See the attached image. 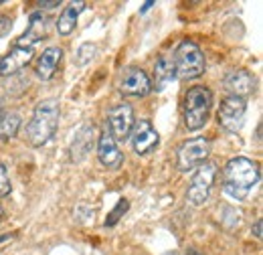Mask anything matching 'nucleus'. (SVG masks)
Instances as JSON below:
<instances>
[{
    "mask_svg": "<svg viewBox=\"0 0 263 255\" xmlns=\"http://www.w3.org/2000/svg\"><path fill=\"white\" fill-rule=\"evenodd\" d=\"M128 207H130V203H128L126 198H122V201L118 203V207H116V209L109 213V219H105V227H111V225L118 223L120 215H122V213H126V211H128Z\"/></svg>",
    "mask_w": 263,
    "mask_h": 255,
    "instance_id": "21",
    "label": "nucleus"
},
{
    "mask_svg": "<svg viewBox=\"0 0 263 255\" xmlns=\"http://www.w3.org/2000/svg\"><path fill=\"white\" fill-rule=\"evenodd\" d=\"M21 128V116L14 112H0V138L8 140L12 136H16Z\"/></svg>",
    "mask_w": 263,
    "mask_h": 255,
    "instance_id": "19",
    "label": "nucleus"
},
{
    "mask_svg": "<svg viewBox=\"0 0 263 255\" xmlns=\"http://www.w3.org/2000/svg\"><path fill=\"white\" fill-rule=\"evenodd\" d=\"M107 126L109 136L116 142H124L130 138V132L134 128V110L128 103H118L107 112Z\"/></svg>",
    "mask_w": 263,
    "mask_h": 255,
    "instance_id": "7",
    "label": "nucleus"
},
{
    "mask_svg": "<svg viewBox=\"0 0 263 255\" xmlns=\"http://www.w3.org/2000/svg\"><path fill=\"white\" fill-rule=\"evenodd\" d=\"M2 217H4V209L0 207V221H2Z\"/></svg>",
    "mask_w": 263,
    "mask_h": 255,
    "instance_id": "28",
    "label": "nucleus"
},
{
    "mask_svg": "<svg viewBox=\"0 0 263 255\" xmlns=\"http://www.w3.org/2000/svg\"><path fill=\"white\" fill-rule=\"evenodd\" d=\"M245 112H247L245 99L227 96L221 101V107H219V116H217L219 124L227 132H239L245 124Z\"/></svg>",
    "mask_w": 263,
    "mask_h": 255,
    "instance_id": "8",
    "label": "nucleus"
},
{
    "mask_svg": "<svg viewBox=\"0 0 263 255\" xmlns=\"http://www.w3.org/2000/svg\"><path fill=\"white\" fill-rule=\"evenodd\" d=\"M85 2H69L65 8H63V12H61V16H59V21H57V31L59 34H71V32L75 31V25H77V19H79V14L85 10Z\"/></svg>",
    "mask_w": 263,
    "mask_h": 255,
    "instance_id": "16",
    "label": "nucleus"
},
{
    "mask_svg": "<svg viewBox=\"0 0 263 255\" xmlns=\"http://www.w3.org/2000/svg\"><path fill=\"white\" fill-rule=\"evenodd\" d=\"M31 61H33V49L14 45V49H10L4 57H0V75H4V77L14 75Z\"/></svg>",
    "mask_w": 263,
    "mask_h": 255,
    "instance_id": "13",
    "label": "nucleus"
},
{
    "mask_svg": "<svg viewBox=\"0 0 263 255\" xmlns=\"http://www.w3.org/2000/svg\"><path fill=\"white\" fill-rule=\"evenodd\" d=\"M172 63L176 77L180 79H197L204 73V55L193 41H182L176 47L172 55Z\"/></svg>",
    "mask_w": 263,
    "mask_h": 255,
    "instance_id": "4",
    "label": "nucleus"
},
{
    "mask_svg": "<svg viewBox=\"0 0 263 255\" xmlns=\"http://www.w3.org/2000/svg\"><path fill=\"white\" fill-rule=\"evenodd\" d=\"M259 183V166L249 158H233L223 168V191L233 201H245Z\"/></svg>",
    "mask_w": 263,
    "mask_h": 255,
    "instance_id": "1",
    "label": "nucleus"
},
{
    "mask_svg": "<svg viewBox=\"0 0 263 255\" xmlns=\"http://www.w3.org/2000/svg\"><path fill=\"white\" fill-rule=\"evenodd\" d=\"M96 51H98V47H96V45H91V43L81 45V47H79V51H77V57H75L77 65H87L93 57H96Z\"/></svg>",
    "mask_w": 263,
    "mask_h": 255,
    "instance_id": "20",
    "label": "nucleus"
},
{
    "mask_svg": "<svg viewBox=\"0 0 263 255\" xmlns=\"http://www.w3.org/2000/svg\"><path fill=\"white\" fill-rule=\"evenodd\" d=\"M120 92L124 96L130 97H144L152 92V81L150 77L138 69V67H130L124 71L122 75V81H120Z\"/></svg>",
    "mask_w": 263,
    "mask_h": 255,
    "instance_id": "10",
    "label": "nucleus"
},
{
    "mask_svg": "<svg viewBox=\"0 0 263 255\" xmlns=\"http://www.w3.org/2000/svg\"><path fill=\"white\" fill-rule=\"evenodd\" d=\"M91 136H93V126H83L75 134V140L71 144V160L73 162H79V160L85 158V154L89 152L91 142H93Z\"/></svg>",
    "mask_w": 263,
    "mask_h": 255,
    "instance_id": "17",
    "label": "nucleus"
},
{
    "mask_svg": "<svg viewBox=\"0 0 263 255\" xmlns=\"http://www.w3.org/2000/svg\"><path fill=\"white\" fill-rule=\"evenodd\" d=\"M47 29H49V21H47V16H43L41 12H34L33 16H31V23H29L27 32L16 41V47L33 49L34 43H39V41L47 34Z\"/></svg>",
    "mask_w": 263,
    "mask_h": 255,
    "instance_id": "14",
    "label": "nucleus"
},
{
    "mask_svg": "<svg viewBox=\"0 0 263 255\" xmlns=\"http://www.w3.org/2000/svg\"><path fill=\"white\" fill-rule=\"evenodd\" d=\"M209 152H211V142L204 136H197V138L186 140L178 148V170L189 172V170L200 166L202 162H206Z\"/></svg>",
    "mask_w": 263,
    "mask_h": 255,
    "instance_id": "6",
    "label": "nucleus"
},
{
    "mask_svg": "<svg viewBox=\"0 0 263 255\" xmlns=\"http://www.w3.org/2000/svg\"><path fill=\"white\" fill-rule=\"evenodd\" d=\"M213 105V94L204 85H195L184 96V126L197 132L206 124Z\"/></svg>",
    "mask_w": 263,
    "mask_h": 255,
    "instance_id": "3",
    "label": "nucleus"
},
{
    "mask_svg": "<svg viewBox=\"0 0 263 255\" xmlns=\"http://www.w3.org/2000/svg\"><path fill=\"white\" fill-rule=\"evenodd\" d=\"M152 4H154V2H146V4H144V6H142V12H144V10H148V8H150V6H152Z\"/></svg>",
    "mask_w": 263,
    "mask_h": 255,
    "instance_id": "26",
    "label": "nucleus"
},
{
    "mask_svg": "<svg viewBox=\"0 0 263 255\" xmlns=\"http://www.w3.org/2000/svg\"><path fill=\"white\" fill-rule=\"evenodd\" d=\"M12 29V19L8 14H0V39L6 37Z\"/></svg>",
    "mask_w": 263,
    "mask_h": 255,
    "instance_id": "23",
    "label": "nucleus"
},
{
    "mask_svg": "<svg viewBox=\"0 0 263 255\" xmlns=\"http://www.w3.org/2000/svg\"><path fill=\"white\" fill-rule=\"evenodd\" d=\"M41 8H53V6H59V0H51V2H39Z\"/></svg>",
    "mask_w": 263,
    "mask_h": 255,
    "instance_id": "25",
    "label": "nucleus"
},
{
    "mask_svg": "<svg viewBox=\"0 0 263 255\" xmlns=\"http://www.w3.org/2000/svg\"><path fill=\"white\" fill-rule=\"evenodd\" d=\"M223 87H225V92L233 97H243L249 96L251 92H253V87H255V77L249 73V71H245V69H233L229 71L227 75H225V79H223Z\"/></svg>",
    "mask_w": 263,
    "mask_h": 255,
    "instance_id": "11",
    "label": "nucleus"
},
{
    "mask_svg": "<svg viewBox=\"0 0 263 255\" xmlns=\"http://www.w3.org/2000/svg\"><path fill=\"white\" fill-rule=\"evenodd\" d=\"M130 138L136 154H140V156L150 154L158 146V142H160V136H158L156 128L152 126L150 120H138V122H134Z\"/></svg>",
    "mask_w": 263,
    "mask_h": 255,
    "instance_id": "9",
    "label": "nucleus"
},
{
    "mask_svg": "<svg viewBox=\"0 0 263 255\" xmlns=\"http://www.w3.org/2000/svg\"><path fill=\"white\" fill-rule=\"evenodd\" d=\"M174 79H176V71H174L172 57H160L154 65V87L158 92H162Z\"/></svg>",
    "mask_w": 263,
    "mask_h": 255,
    "instance_id": "18",
    "label": "nucleus"
},
{
    "mask_svg": "<svg viewBox=\"0 0 263 255\" xmlns=\"http://www.w3.org/2000/svg\"><path fill=\"white\" fill-rule=\"evenodd\" d=\"M61 57H63V51H61L59 47H49V49H45L43 55H41L39 61H36V67H34L36 75H39L43 81L51 79V77L55 75V71H57V65L61 61Z\"/></svg>",
    "mask_w": 263,
    "mask_h": 255,
    "instance_id": "15",
    "label": "nucleus"
},
{
    "mask_svg": "<svg viewBox=\"0 0 263 255\" xmlns=\"http://www.w3.org/2000/svg\"><path fill=\"white\" fill-rule=\"evenodd\" d=\"M98 158H99V162H101L105 168H109V170H118V168L122 166V162H124V154L120 152L118 142L109 136L107 130L99 136V140H98Z\"/></svg>",
    "mask_w": 263,
    "mask_h": 255,
    "instance_id": "12",
    "label": "nucleus"
},
{
    "mask_svg": "<svg viewBox=\"0 0 263 255\" xmlns=\"http://www.w3.org/2000/svg\"><path fill=\"white\" fill-rule=\"evenodd\" d=\"M186 255H202V253H200V251H195V249H193V251H189Z\"/></svg>",
    "mask_w": 263,
    "mask_h": 255,
    "instance_id": "27",
    "label": "nucleus"
},
{
    "mask_svg": "<svg viewBox=\"0 0 263 255\" xmlns=\"http://www.w3.org/2000/svg\"><path fill=\"white\" fill-rule=\"evenodd\" d=\"M59 101L57 99H43L36 103L33 118L27 126V140L34 148L45 146L57 132L59 126Z\"/></svg>",
    "mask_w": 263,
    "mask_h": 255,
    "instance_id": "2",
    "label": "nucleus"
},
{
    "mask_svg": "<svg viewBox=\"0 0 263 255\" xmlns=\"http://www.w3.org/2000/svg\"><path fill=\"white\" fill-rule=\"evenodd\" d=\"M10 176H8V170L4 168V164H0V196H6L10 194Z\"/></svg>",
    "mask_w": 263,
    "mask_h": 255,
    "instance_id": "22",
    "label": "nucleus"
},
{
    "mask_svg": "<svg viewBox=\"0 0 263 255\" xmlns=\"http://www.w3.org/2000/svg\"><path fill=\"white\" fill-rule=\"evenodd\" d=\"M217 178V164L215 162H202L200 166H197V172L193 174L191 187H189V203L200 207L206 203L211 189L215 185Z\"/></svg>",
    "mask_w": 263,
    "mask_h": 255,
    "instance_id": "5",
    "label": "nucleus"
},
{
    "mask_svg": "<svg viewBox=\"0 0 263 255\" xmlns=\"http://www.w3.org/2000/svg\"><path fill=\"white\" fill-rule=\"evenodd\" d=\"M261 227H263V221L259 219V221H255V225H253V235L257 237V239H261Z\"/></svg>",
    "mask_w": 263,
    "mask_h": 255,
    "instance_id": "24",
    "label": "nucleus"
}]
</instances>
